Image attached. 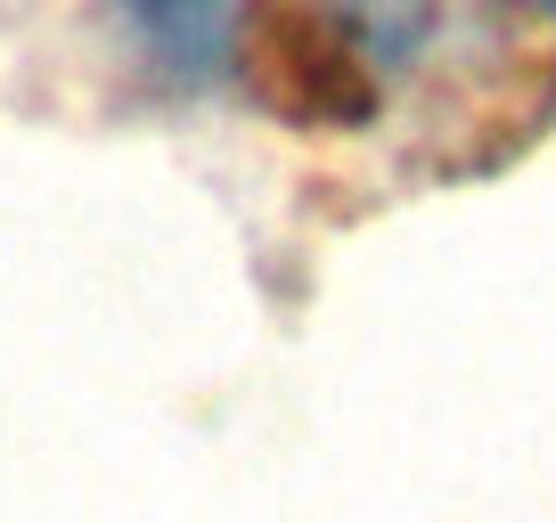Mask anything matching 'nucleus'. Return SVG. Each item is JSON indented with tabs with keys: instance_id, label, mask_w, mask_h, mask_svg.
I'll list each match as a JSON object with an SVG mask.
<instances>
[{
	"instance_id": "f257e3e1",
	"label": "nucleus",
	"mask_w": 556,
	"mask_h": 523,
	"mask_svg": "<svg viewBox=\"0 0 556 523\" xmlns=\"http://www.w3.org/2000/svg\"><path fill=\"white\" fill-rule=\"evenodd\" d=\"M548 9H556V0H548Z\"/></svg>"
}]
</instances>
